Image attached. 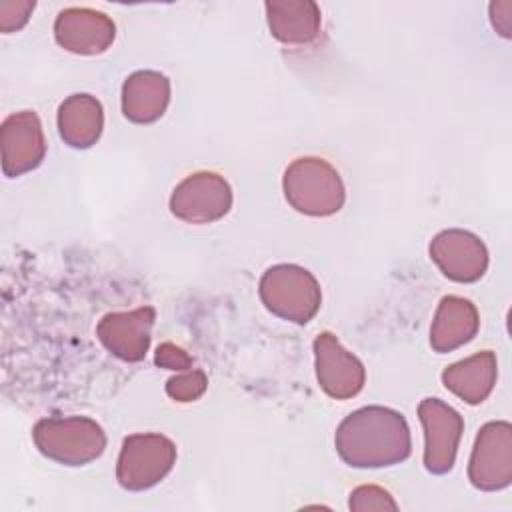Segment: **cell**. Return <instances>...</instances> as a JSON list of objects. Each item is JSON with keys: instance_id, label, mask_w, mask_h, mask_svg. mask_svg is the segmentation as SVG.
Masks as SVG:
<instances>
[{"instance_id": "6da1fadb", "label": "cell", "mask_w": 512, "mask_h": 512, "mask_svg": "<svg viewBox=\"0 0 512 512\" xmlns=\"http://www.w3.org/2000/svg\"><path fill=\"white\" fill-rule=\"evenodd\" d=\"M334 446L352 468H386L404 462L412 452L406 418L386 406H364L350 412L336 428Z\"/></svg>"}, {"instance_id": "7a4b0ae2", "label": "cell", "mask_w": 512, "mask_h": 512, "mask_svg": "<svg viewBox=\"0 0 512 512\" xmlns=\"http://www.w3.org/2000/svg\"><path fill=\"white\" fill-rule=\"evenodd\" d=\"M282 190L286 202L306 216H332L346 200L338 170L316 156L296 158L284 172Z\"/></svg>"}, {"instance_id": "3957f363", "label": "cell", "mask_w": 512, "mask_h": 512, "mask_svg": "<svg viewBox=\"0 0 512 512\" xmlns=\"http://www.w3.org/2000/svg\"><path fill=\"white\" fill-rule=\"evenodd\" d=\"M32 440L42 456L64 466H84L100 458L106 432L88 416H48L34 424Z\"/></svg>"}, {"instance_id": "277c9868", "label": "cell", "mask_w": 512, "mask_h": 512, "mask_svg": "<svg viewBox=\"0 0 512 512\" xmlns=\"http://www.w3.org/2000/svg\"><path fill=\"white\" fill-rule=\"evenodd\" d=\"M258 294L268 312L294 324L310 322L322 304L318 280L298 264L270 266L260 278Z\"/></svg>"}, {"instance_id": "5b68a950", "label": "cell", "mask_w": 512, "mask_h": 512, "mask_svg": "<svg viewBox=\"0 0 512 512\" xmlns=\"http://www.w3.org/2000/svg\"><path fill=\"white\" fill-rule=\"evenodd\" d=\"M176 464V444L158 432L126 436L116 462V480L128 492L150 490Z\"/></svg>"}, {"instance_id": "8992f818", "label": "cell", "mask_w": 512, "mask_h": 512, "mask_svg": "<svg viewBox=\"0 0 512 512\" xmlns=\"http://www.w3.org/2000/svg\"><path fill=\"white\" fill-rule=\"evenodd\" d=\"M468 480L482 492L508 488L512 482V426L506 420L486 422L474 440Z\"/></svg>"}, {"instance_id": "52a82bcc", "label": "cell", "mask_w": 512, "mask_h": 512, "mask_svg": "<svg viewBox=\"0 0 512 512\" xmlns=\"http://www.w3.org/2000/svg\"><path fill=\"white\" fill-rule=\"evenodd\" d=\"M232 208V188L216 172H194L186 176L170 196V212L188 224H212Z\"/></svg>"}, {"instance_id": "ba28073f", "label": "cell", "mask_w": 512, "mask_h": 512, "mask_svg": "<svg viewBox=\"0 0 512 512\" xmlns=\"http://www.w3.org/2000/svg\"><path fill=\"white\" fill-rule=\"evenodd\" d=\"M418 418L424 428L426 470L436 476L448 474L456 462L464 418L440 398H424L418 404Z\"/></svg>"}, {"instance_id": "9c48e42d", "label": "cell", "mask_w": 512, "mask_h": 512, "mask_svg": "<svg viewBox=\"0 0 512 512\" xmlns=\"http://www.w3.org/2000/svg\"><path fill=\"white\" fill-rule=\"evenodd\" d=\"M312 350L318 384L330 398L346 400L364 388V364L332 332H320L312 342Z\"/></svg>"}, {"instance_id": "30bf717a", "label": "cell", "mask_w": 512, "mask_h": 512, "mask_svg": "<svg viewBox=\"0 0 512 512\" xmlns=\"http://www.w3.org/2000/svg\"><path fill=\"white\" fill-rule=\"evenodd\" d=\"M0 146L4 176L18 178L36 170L46 156V138L38 114L20 110L4 118Z\"/></svg>"}, {"instance_id": "8fae6325", "label": "cell", "mask_w": 512, "mask_h": 512, "mask_svg": "<svg viewBox=\"0 0 512 512\" xmlns=\"http://www.w3.org/2000/svg\"><path fill=\"white\" fill-rule=\"evenodd\" d=\"M428 250L438 270L460 284L480 280L488 268L486 244L468 230H442L432 238Z\"/></svg>"}, {"instance_id": "7c38bea8", "label": "cell", "mask_w": 512, "mask_h": 512, "mask_svg": "<svg viewBox=\"0 0 512 512\" xmlns=\"http://www.w3.org/2000/svg\"><path fill=\"white\" fill-rule=\"evenodd\" d=\"M54 38L72 54L94 56L112 46L116 26L112 18L100 10L64 8L54 20Z\"/></svg>"}, {"instance_id": "4fadbf2b", "label": "cell", "mask_w": 512, "mask_h": 512, "mask_svg": "<svg viewBox=\"0 0 512 512\" xmlns=\"http://www.w3.org/2000/svg\"><path fill=\"white\" fill-rule=\"evenodd\" d=\"M156 320L152 306H140L128 312H110L98 326L96 336L102 346L124 362H140L150 348V330Z\"/></svg>"}, {"instance_id": "5bb4252c", "label": "cell", "mask_w": 512, "mask_h": 512, "mask_svg": "<svg viewBox=\"0 0 512 512\" xmlns=\"http://www.w3.org/2000/svg\"><path fill=\"white\" fill-rule=\"evenodd\" d=\"M170 102V80L156 70H136L122 84V114L134 124L160 120Z\"/></svg>"}, {"instance_id": "9a60e30c", "label": "cell", "mask_w": 512, "mask_h": 512, "mask_svg": "<svg viewBox=\"0 0 512 512\" xmlns=\"http://www.w3.org/2000/svg\"><path fill=\"white\" fill-rule=\"evenodd\" d=\"M264 8L270 34L282 44H310L320 32L322 14L312 0H268Z\"/></svg>"}, {"instance_id": "2e32d148", "label": "cell", "mask_w": 512, "mask_h": 512, "mask_svg": "<svg viewBox=\"0 0 512 512\" xmlns=\"http://www.w3.org/2000/svg\"><path fill=\"white\" fill-rule=\"evenodd\" d=\"M480 328L476 306L462 296H444L436 308L430 326V346L440 352H452L468 344Z\"/></svg>"}, {"instance_id": "e0dca14e", "label": "cell", "mask_w": 512, "mask_h": 512, "mask_svg": "<svg viewBox=\"0 0 512 512\" xmlns=\"http://www.w3.org/2000/svg\"><path fill=\"white\" fill-rule=\"evenodd\" d=\"M58 134L70 148L84 150L98 142L104 128V110L92 94H72L58 106Z\"/></svg>"}, {"instance_id": "ac0fdd59", "label": "cell", "mask_w": 512, "mask_h": 512, "mask_svg": "<svg viewBox=\"0 0 512 512\" xmlns=\"http://www.w3.org/2000/svg\"><path fill=\"white\" fill-rule=\"evenodd\" d=\"M496 376V354L490 350H482L460 362L450 364L442 372V384L466 404H480L494 390Z\"/></svg>"}, {"instance_id": "d6986e66", "label": "cell", "mask_w": 512, "mask_h": 512, "mask_svg": "<svg viewBox=\"0 0 512 512\" xmlns=\"http://www.w3.org/2000/svg\"><path fill=\"white\" fill-rule=\"evenodd\" d=\"M208 388V376L200 368H190L166 382V394L176 402H194Z\"/></svg>"}, {"instance_id": "ffe728a7", "label": "cell", "mask_w": 512, "mask_h": 512, "mask_svg": "<svg viewBox=\"0 0 512 512\" xmlns=\"http://www.w3.org/2000/svg\"><path fill=\"white\" fill-rule=\"evenodd\" d=\"M348 508L352 512H396L398 504L396 500L390 496L388 490L374 486V484H364L358 486L350 492V500H348Z\"/></svg>"}, {"instance_id": "44dd1931", "label": "cell", "mask_w": 512, "mask_h": 512, "mask_svg": "<svg viewBox=\"0 0 512 512\" xmlns=\"http://www.w3.org/2000/svg\"><path fill=\"white\" fill-rule=\"evenodd\" d=\"M34 8H36L34 0H4V2H0V30L4 34L18 32L22 26H26Z\"/></svg>"}, {"instance_id": "7402d4cb", "label": "cell", "mask_w": 512, "mask_h": 512, "mask_svg": "<svg viewBox=\"0 0 512 512\" xmlns=\"http://www.w3.org/2000/svg\"><path fill=\"white\" fill-rule=\"evenodd\" d=\"M154 362L156 366L160 368H168V370H178V372H184V370H190L194 360L192 356L182 350L180 346L172 344V342H164L156 348V356H154Z\"/></svg>"}, {"instance_id": "603a6c76", "label": "cell", "mask_w": 512, "mask_h": 512, "mask_svg": "<svg viewBox=\"0 0 512 512\" xmlns=\"http://www.w3.org/2000/svg\"><path fill=\"white\" fill-rule=\"evenodd\" d=\"M512 2L510 0H502V2H492L490 4V20L494 30L502 36V38H510V26H512Z\"/></svg>"}]
</instances>
